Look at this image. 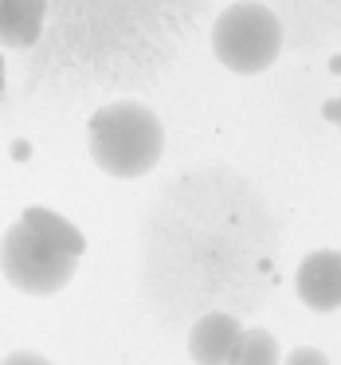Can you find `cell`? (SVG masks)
<instances>
[{
	"label": "cell",
	"instance_id": "6da1fadb",
	"mask_svg": "<svg viewBox=\"0 0 341 365\" xmlns=\"http://www.w3.org/2000/svg\"><path fill=\"white\" fill-rule=\"evenodd\" d=\"M87 240L67 216L51 208H24L0 240V271L24 294H56L71 283Z\"/></svg>",
	"mask_w": 341,
	"mask_h": 365
},
{
	"label": "cell",
	"instance_id": "7a4b0ae2",
	"mask_svg": "<svg viewBox=\"0 0 341 365\" xmlns=\"http://www.w3.org/2000/svg\"><path fill=\"white\" fill-rule=\"evenodd\" d=\"M90 158L110 177H145L165 153V126L145 103L122 98L90 114L87 126Z\"/></svg>",
	"mask_w": 341,
	"mask_h": 365
},
{
	"label": "cell",
	"instance_id": "3957f363",
	"mask_svg": "<svg viewBox=\"0 0 341 365\" xmlns=\"http://www.w3.org/2000/svg\"><path fill=\"white\" fill-rule=\"evenodd\" d=\"M212 51L228 71L259 75L283 51V24L259 0L228 4L212 24Z\"/></svg>",
	"mask_w": 341,
	"mask_h": 365
},
{
	"label": "cell",
	"instance_id": "277c9868",
	"mask_svg": "<svg viewBox=\"0 0 341 365\" xmlns=\"http://www.w3.org/2000/svg\"><path fill=\"white\" fill-rule=\"evenodd\" d=\"M294 287H298V299L310 310H318V314L337 310L341 307V252H330V247L310 252L298 263Z\"/></svg>",
	"mask_w": 341,
	"mask_h": 365
},
{
	"label": "cell",
	"instance_id": "5b68a950",
	"mask_svg": "<svg viewBox=\"0 0 341 365\" xmlns=\"http://www.w3.org/2000/svg\"><path fill=\"white\" fill-rule=\"evenodd\" d=\"M243 338V322L224 310H212V314L196 318L189 330V354L196 365H231L236 357V346Z\"/></svg>",
	"mask_w": 341,
	"mask_h": 365
},
{
	"label": "cell",
	"instance_id": "8992f818",
	"mask_svg": "<svg viewBox=\"0 0 341 365\" xmlns=\"http://www.w3.org/2000/svg\"><path fill=\"white\" fill-rule=\"evenodd\" d=\"M48 0H0V43L4 48H28L40 40Z\"/></svg>",
	"mask_w": 341,
	"mask_h": 365
},
{
	"label": "cell",
	"instance_id": "52a82bcc",
	"mask_svg": "<svg viewBox=\"0 0 341 365\" xmlns=\"http://www.w3.org/2000/svg\"><path fill=\"white\" fill-rule=\"evenodd\" d=\"M231 365H278V341L267 330H243Z\"/></svg>",
	"mask_w": 341,
	"mask_h": 365
},
{
	"label": "cell",
	"instance_id": "ba28073f",
	"mask_svg": "<svg viewBox=\"0 0 341 365\" xmlns=\"http://www.w3.org/2000/svg\"><path fill=\"white\" fill-rule=\"evenodd\" d=\"M283 365H330V357H325L322 349H314V346H302V349H290Z\"/></svg>",
	"mask_w": 341,
	"mask_h": 365
},
{
	"label": "cell",
	"instance_id": "9c48e42d",
	"mask_svg": "<svg viewBox=\"0 0 341 365\" xmlns=\"http://www.w3.org/2000/svg\"><path fill=\"white\" fill-rule=\"evenodd\" d=\"M0 365H51V361L40 357V354H32V349H16V354H9Z\"/></svg>",
	"mask_w": 341,
	"mask_h": 365
},
{
	"label": "cell",
	"instance_id": "30bf717a",
	"mask_svg": "<svg viewBox=\"0 0 341 365\" xmlns=\"http://www.w3.org/2000/svg\"><path fill=\"white\" fill-rule=\"evenodd\" d=\"M322 114H325V118H330V122H333V126H337V130H341V95H337V98H330V103H325V106H322Z\"/></svg>",
	"mask_w": 341,
	"mask_h": 365
},
{
	"label": "cell",
	"instance_id": "8fae6325",
	"mask_svg": "<svg viewBox=\"0 0 341 365\" xmlns=\"http://www.w3.org/2000/svg\"><path fill=\"white\" fill-rule=\"evenodd\" d=\"M0 91H4V56H0Z\"/></svg>",
	"mask_w": 341,
	"mask_h": 365
}]
</instances>
